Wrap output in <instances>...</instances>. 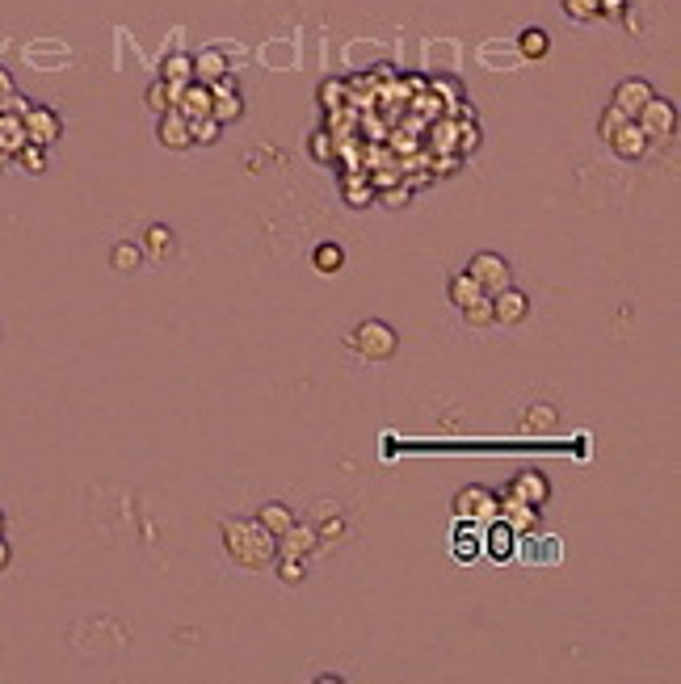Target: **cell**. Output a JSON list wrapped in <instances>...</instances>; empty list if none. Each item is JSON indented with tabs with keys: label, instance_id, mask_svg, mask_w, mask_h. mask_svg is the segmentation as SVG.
<instances>
[{
	"label": "cell",
	"instance_id": "31",
	"mask_svg": "<svg viewBox=\"0 0 681 684\" xmlns=\"http://www.w3.org/2000/svg\"><path fill=\"white\" fill-rule=\"evenodd\" d=\"M564 13H568L572 22H594V17H602V13H597V0H564Z\"/></svg>",
	"mask_w": 681,
	"mask_h": 684
},
{
	"label": "cell",
	"instance_id": "14",
	"mask_svg": "<svg viewBox=\"0 0 681 684\" xmlns=\"http://www.w3.org/2000/svg\"><path fill=\"white\" fill-rule=\"evenodd\" d=\"M316 546H320V533L311 529V525H299V521L278 538V554H290V558H308Z\"/></svg>",
	"mask_w": 681,
	"mask_h": 684
},
{
	"label": "cell",
	"instance_id": "43",
	"mask_svg": "<svg viewBox=\"0 0 681 684\" xmlns=\"http://www.w3.org/2000/svg\"><path fill=\"white\" fill-rule=\"evenodd\" d=\"M9 558H13V550H9V542H5V538H0V571H5V567H9Z\"/></svg>",
	"mask_w": 681,
	"mask_h": 684
},
{
	"label": "cell",
	"instance_id": "37",
	"mask_svg": "<svg viewBox=\"0 0 681 684\" xmlns=\"http://www.w3.org/2000/svg\"><path fill=\"white\" fill-rule=\"evenodd\" d=\"M340 101V85L332 80V85H320V106H337Z\"/></svg>",
	"mask_w": 681,
	"mask_h": 684
},
{
	"label": "cell",
	"instance_id": "35",
	"mask_svg": "<svg viewBox=\"0 0 681 684\" xmlns=\"http://www.w3.org/2000/svg\"><path fill=\"white\" fill-rule=\"evenodd\" d=\"M30 106H34V101H25L22 93H17V88H13L9 97L0 101V109H5V114H17V118H22V114H25V109H30Z\"/></svg>",
	"mask_w": 681,
	"mask_h": 684
},
{
	"label": "cell",
	"instance_id": "25",
	"mask_svg": "<svg viewBox=\"0 0 681 684\" xmlns=\"http://www.w3.org/2000/svg\"><path fill=\"white\" fill-rule=\"evenodd\" d=\"M139 261H143V248H139V244H131V239H122V244H114V248H110V265L118 273H135V269H139Z\"/></svg>",
	"mask_w": 681,
	"mask_h": 684
},
{
	"label": "cell",
	"instance_id": "20",
	"mask_svg": "<svg viewBox=\"0 0 681 684\" xmlns=\"http://www.w3.org/2000/svg\"><path fill=\"white\" fill-rule=\"evenodd\" d=\"M257 525H261L265 533H274V538H282L290 525H295V517H290V508L286 504H265V508H257V517H253Z\"/></svg>",
	"mask_w": 681,
	"mask_h": 684
},
{
	"label": "cell",
	"instance_id": "29",
	"mask_svg": "<svg viewBox=\"0 0 681 684\" xmlns=\"http://www.w3.org/2000/svg\"><path fill=\"white\" fill-rule=\"evenodd\" d=\"M189 131H194V143H198V147H215V143H219V135H223V122L198 118V122H189Z\"/></svg>",
	"mask_w": 681,
	"mask_h": 684
},
{
	"label": "cell",
	"instance_id": "2",
	"mask_svg": "<svg viewBox=\"0 0 681 684\" xmlns=\"http://www.w3.org/2000/svg\"><path fill=\"white\" fill-rule=\"evenodd\" d=\"M345 345L366 361H391L396 357V348H400V337L391 332V324H383V319H362V324L345 337Z\"/></svg>",
	"mask_w": 681,
	"mask_h": 684
},
{
	"label": "cell",
	"instance_id": "17",
	"mask_svg": "<svg viewBox=\"0 0 681 684\" xmlns=\"http://www.w3.org/2000/svg\"><path fill=\"white\" fill-rule=\"evenodd\" d=\"M147 256H156V261H168L177 252V236H173V227H165V223H152V227L143 231V244H139Z\"/></svg>",
	"mask_w": 681,
	"mask_h": 684
},
{
	"label": "cell",
	"instance_id": "30",
	"mask_svg": "<svg viewBox=\"0 0 681 684\" xmlns=\"http://www.w3.org/2000/svg\"><path fill=\"white\" fill-rule=\"evenodd\" d=\"M303 576H308L303 558H290V554L278 558V579H282V584H303Z\"/></svg>",
	"mask_w": 681,
	"mask_h": 684
},
{
	"label": "cell",
	"instance_id": "6",
	"mask_svg": "<svg viewBox=\"0 0 681 684\" xmlns=\"http://www.w3.org/2000/svg\"><path fill=\"white\" fill-rule=\"evenodd\" d=\"M451 508H454V521H496V491L462 488Z\"/></svg>",
	"mask_w": 681,
	"mask_h": 684
},
{
	"label": "cell",
	"instance_id": "12",
	"mask_svg": "<svg viewBox=\"0 0 681 684\" xmlns=\"http://www.w3.org/2000/svg\"><path fill=\"white\" fill-rule=\"evenodd\" d=\"M509 496H517V500L534 504V508H543V504L551 500V483L543 470H517L513 483H509Z\"/></svg>",
	"mask_w": 681,
	"mask_h": 684
},
{
	"label": "cell",
	"instance_id": "44",
	"mask_svg": "<svg viewBox=\"0 0 681 684\" xmlns=\"http://www.w3.org/2000/svg\"><path fill=\"white\" fill-rule=\"evenodd\" d=\"M9 160H13V156H9V152H0V168H5V164H9Z\"/></svg>",
	"mask_w": 681,
	"mask_h": 684
},
{
	"label": "cell",
	"instance_id": "19",
	"mask_svg": "<svg viewBox=\"0 0 681 684\" xmlns=\"http://www.w3.org/2000/svg\"><path fill=\"white\" fill-rule=\"evenodd\" d=\"M513 546H517V533L505 521H493V529L483 538V554L496 558V563H505V558H513Z\"/></svg>",
	"mask_w": 681,
	"mask_h": 684
},
{
	"label": "cell",
	"instance_id": "23",
	"mask_svg": "<svg viewBox=\"0 0 681 684\" xmlns=\"http://www.w3.org/2000/svg\"><path fill=\"white\" fill-rule=\"evenodd\" d=\"M446 294H451V303L462 311V307H467V303H475V298H480L483 290H480V282H475L472 273L462 269V273H454V277H451V290H446Z\"/></svg>",
	"mask_w": 681,
	"mask_h": 684
},
{
	"label": "cell",
	"instance_id": "18",
	"mask_svg": "<svg viewBox=\"0 0 681 684\" xmlns=\"http://www.w3.org/2000/svg\"><path fill=\"white\" fill-rule=\"evenodd\" d=\"M555 424H560V412H555L551 403H534V407H526V412H522V433H530V437L555 433Z\"/></svg>",
	"mask_w": 681,
	"mask_h": 684
},
{
	"label": "cell",
	"instance_id": "8",
	"mask_svg": "<svg viewBox=\"0 0 681 684\" xmlns=\"http://www.w3.org/2000/svg\"><path fill=\"white\" fill-rule=\"evenodd\" d=\"M610 152L618 156V160H626V164H635V160H644V156H648V147H652V139L644 131H639L635 126V118H626L623 126H618L615 135H610Z\"/></svg>",
	"mask_w": 681,
	"mask_h": 684
},
{
	"label": "cell",
	"instance_id": "15",
	"mask_svg": "<svg viewBox=\"0 0 681 684\" xmlns=\"http://www.w3.org/2000/svg\"><path fill=\"white\" fill-rule=\"evenodd\" d=\"M231 64L223 59L219 46H207V51L194 55V80H202V85H215L219 76H228Z\"/></svg>",
	"mask_w": 681,
	"mask_h": 684
},
{
	"label": "cell",
	"instance_id": "22",
	"mask_svg": "<svg viewBox=\"0 0 681 684\" xmlns=\"http://www.w3.org/2000/svg\"><path fill=\"white\" fill-rule=\"evenodd\" d=\"M177 93H181V85H168V80H156V85H147V93H143V101H147V109L152 114H165V109L177 106Z\"/></svg>",
	"mask_w": 681,
	"mask_h": 684
},
{
	"label": "cell",
	"instance_id": "39",
	"mask_svg": "<svg viewBox=\"0 0 681 684\" xmlns=\"http://www.w3.org/2000/svg\"><path fill=\"white\" fill-rule=\"evenodd\" d=\"M383 206L404 210V206H408V189H391V194H383Z\"/></svg>",
	"mask_w": 681,
	"mask_h": 684
},
{
	"label": "cell",
	"instance_id": "34",
	"mask_svg": "<svg viewBox=\"0 0 681 684\" xmlns=\"http://www.w3.org/2000/svg\"><path fill=\"white\" fill-rule=\"evenodd\" d=\"M623 114H618V109L615 106H605V114H602V122H597V135H602V139H610V135H615L618 131V126H623Z\"/></svg>",
	"mask_w": 681,
	"mask_h": 684
},
{
	"label": "cell",
	"instance_id": "3",
	"mask_svg": "<svg viewBox=\"0 0 681 684\" xmlns=\"http://www.w3.org/2000/svg\"><path fill=\"white\" fill-rule=\"evenodd\" d=\"M635 126L648 135L652 143H656V139H673V131H677V106H673L669 97L652 93V97L644 101V109L635 114Z\"/></svg>",
	"mask_w": 681,
	"mask_h": 684
},
{
	"label": "cell",
	"instance_id": "5",
	"mask_svg": "<svg viewBox=\"0 0 681 684\" xmlns=\"http://www.w3.org/2000/svg\"><path fill=\"white\" fill-rule=\"evenodd\" d=\"M22 126H25V143H38V147H51L64 135V122H59V114L51 106H30L22 114Z\"/></svg>",
	"mask_w": 681,
	"mask_h": 684
},
{
	"label": "cell",
	"instance_id": "33",
	"mask_svg": "<svg viewBox=\"0 0 681 684\" xmlns=\"http://www.w3.org/2000/svg\"><path fill=\"white\" fill-rule=\"evenodd\" d=\"M345 202H350V206H371V202H374V189L345 181Z\"/></svg>",
	"mask_w": 681,
	"mask_h": 684
},
{
	"label": "cell",
	"instance_id": "27",
	"mask_svg": "<svg viewBox=\"0 0 681 684\" xmlns=\"http://www.w3.org/2000/svg\"><path fill=\"white\" fill-rule=\"evenodd\" d=\"M462 319H467L472 327H493L496 324V319H493V294H480L475 303L462 307Z\"/></svg>",
	"mask_w": 681,
	"mask_h": 684
},
{
	"label": "cell",
	"instance_id": "11",
	"mask_svg": "<svg viewBox=\"0 0 681 684\" xmlns=\"http://www.w3.org/2000/svg\"><path fill=\"white\" fill-rule=\"evenodd\" d=\"M177 114L189 122L198 118H210V85H202V80H186L181 85V93H177Z\"/></svg>",
	"mask_w": 681,
	"mask_h": 684
},
{
	"label": "cell",
	"instance_id": "4",
	"mask_svg": "<svg viewBox=\"0 0 681 684\" xmlns=\"http://www.w3.org/2000/svg\"><path fill=\"white\" fill-rule=\"evenodd\" d=\"M467 273L480 282L483 294H496V290H505V286H513V269H509V261L501 252H475Z\"/></svg>",
	"mask_w": 681,
	"mask_h": 684
},
{
	"label": "cell",
	"instance_id": "1",
	"mask_svg": "<svg viewBox=\"0 0 681 684\" xmlns=\"http://www.w3.org/2000/svg\"><path fill=\"white\" fill-rule=\"evenodd\" d=\"M219 533H223V550L240 567H249V571H257V567L278 558V538L265 533L257 521H223Z\"/></svg>",
	"mask_w": 681,
	"mask_h": 684
},
{
	"label": "cell",
	"instance_id": "7",
	"mask_svg": "<svg viewBox=\"0 0 681 684\" xmlns=\"http://www.w3.org/2000/svg\"><path fill=\"white\" fill-rule=\"evenodd\" d=\"M496 521H505L513 533H534L539 529V508L505 491V496H496Z\"/></svg>",
	"mask_w": 681,
	"mask_h": 684
},
{
	"label": "cell",
	"instance_id": "38",
	"mask_svg": "<svg viewBox=\"0 0 681 684\" xmlns=\"http://www.w3.org/2000/svg\"><path fill=\"white\" fill-rule=\"evenodd\" d=\"M475 147H480V126H462V152H475Z\"/></svg>",
	"mask_w": 681,
	"mask_h": 684
},
{
	"label": "cell",
	"instance_id": "41",
	"mask_svg": "<svg viewBox=\"0 0 681 684\" xmlns=\"http://www.w3.org/2000/svg\"><path fill=\"white\" fill-rule=\"evenodd\" d=\"M9 93H13V76H9V72H5V67H0V101L9 97Z\"/></svg>",
	"mask_w": 681,
	"mask_h": 684
},
{
	"label": "cell",
	"instance_id": "45",
	"mask_svg": "<svg viewBox=\"0 0 681 684\" xmlns=\"http://www.w3.org/2000/svg\"><path fill=\"white\" fill-rule=\"evenodd\" d=\"M0 533H5V512H0Z\"/></svg>",
	"mask_w": 681,
	"mask_h": 684
},
{
	"label": "cell",
	"instance_id": "10",
	"mask_svg": "<svg viewBox=\"0 0 681 684\" xmlns=\"http://www.w3.org/2000/svg\"><path fill=\"white\" fill-rule=\"evenodd\" d=\"M156 139H160V147H168V152H186V147H194L189 118H181L177 109H165L160 122H156Z\"/></svg>",
	"mask_w": 681,
	"mask_h": 684
},
{
	"label": "cell",
	"instance_id": "28",
	"mask_svg": "<svg viewBox=\"0 0 681 684\" xmlns=\"http://www.w3.org/2000/svg\"><path fill=\"white\" fill-rule=\"evenodd\" d=\"M13 160L22 164L25 173H34V176L46 173V147H38V143H22V152L13 156Z\"/></svg>",
	"mask_w": 681,
	"mask_h": 684
},
{
	"label": "cell",
	"instance_id": "32",
	"mask_svg": "<svg viewBox=\"0 0 681 684\" xmlns=\"http://www.w3.org/2000/svg\"><path fill=\"white\" fill-rule=\"evenodd\" d=\"M308 152L316 156L320 164H329V160H332V139H329V135H324V131H316V135H311V139H308Z\"/></svg>",
	"mask_w": 681,
	"mask_h": 684
},
{
	"label": "cell",
	"instance_id": "24",
	"mask_svg": "<svg viewBox=\"0 0 681 684\" xmlns=\"http://www.w3.org/2000/svg\"><path fill=\"white\" fill-rule=\"evenodd\" d=\"M311 265H316L320 273H337L340 265H345V248H340L337 239H324V244H316V252H311Z\"/></svg>",
	"mask_w": 681,
	"mask_h": 684
},
{
	"label": "cell",
	"instance_id": "26",
	"mask_svg": "<svg viewBox=\"0 0 681 684\" xmlns=\"http://www.w3.org/2000/svg\"><path fill=\"white\" fill-rule=\"evenodd\" d=\"M160 80H168V85H186V80H194V59H189V55H168Z\"/></svg>",
	"mask_w": 681,
	"mask_h": 684
},
{
	"label": "cell",
	"instance_id": "9",
	"mask_svg": "<svg viewBox=\"0 0 681 684\" xmlns=\"http://www.w3.org/2000/svg\"><path fill=\"white\" fill-rule=\"evenodd\" d=\"M493 319H496V324H505V327L526 324V319H530V298H526V290H513V286L496 290V294H493Z\"/></svg>",
	"mask_w": 681,
	"mask_h": 684
},
{
	"label": "cell",
	"instance_id": "36",
	"mask_svg": "<svg viewBox=\"0 0 681 684\" xmlns=\"http://www.w3.org/2000/svg\"><path fill=\"white\" fill-rule=\"evenodd\" d=\"M454 554H459L462 563H472L475 554H480V542L475 538H454Z\"/></svg>",
	"mask_w": 681,
	"mask_h": 684
},
{
	"label": "cell",
	"instance_id": "40",
	"mask_svg": "<svg viewBox=\"0 0 681 684\" xmlns=\"http://www.w3.org/2000/svg\"><path fill=\"white\" fill-rule=\"evenodd\" d=\"M433 88H442V93H451V97H446V101H459L462 97V85H454V80H433Z\"/></svg>",
	"mask_w": 681,
	"mask_h": 684
},
{
	"label": "cell",
	"instance_id": "42",
	"mask_svg": "<svg viewBox=\"0 0 681 684\" xmlns=\"http://www.w3.org/2000/svg\"><path fill=\"white\" fill-rule=\"evenodd\" d=\"M340 529H345V525H340V521H329V525H324V529H316V533H320V538H340Z\"/></svg>",
	"mask_w": 681,
	"mask_h": 684
},
{
	"label": "cell",
	"instance_id": "16",
	"mask_svg": "<svg viewBox=\"0 0 681 684\" xmlns=\"http://www.w3.org/2000/svg\"><path fill=\"white\" fill-rule=\"evenodd\" d=\"M513 51H517V59H526V64H534V59H547V51H551L547 30H539V25H526V30L517 34Z\"/></svg>",
	"mask_w": 681,
	"mask_h": 684
},
{
	"label": "cell",
	"instance_id": "21",
	"mask_svg": "<svg viewBox=\"0 0 681 684\" xmlns=\"http://www.w3.org/2000/svg\"><path fill=\"white\" fill-rule=\"evenodd\" d=\"M22 143H25V126H22V118H17V114H5V109H0V152L17 156V152H22Z\"/></svg>",
	"mask_w": 681,
	"mask_h": 684
},
{
	"label": "cell",
	"instance_id": "13",
	"mask_svg": "<svg viewBox=\"0 0 681 684\" xmlns=\"http://www.w3.org/2000/svg\"><path fill=\"white\" fill-rule=\"evenodd\" d=\"M652 93H656V88L648 85V80H623V85L615 88V97H610V106L618 109V114H623V118H635L639 109H644V101L652 97Z\"/></svg>",
	"mask_w": 681,
	"mask_h": 684
}]
</instances>
